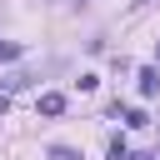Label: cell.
<instances>
[{
  "label": "cell",
  "instance_id": "9",
  "mask_svg": "<svg viewBox=\"0 0 160 160\" xmlns=\"http://www.w3.org/2000/svg\"><path fill=\"white\" fill-rule=\"evenodd\" d=\"M130 160H155V155H130Z\"/></svg>",
  "mask_w": 160,
  "mask_h": 160
},
{
  "label": "cell",
  "instance_id": "1",
  "mask_svg": "<svg viewBox=\"0 0 160 160\" xmlns=\"http://www.w3.org/2000/svg\"><path fill=\"white\" fill-rule=\"evenodd\" d=\"M140 95H145V100H150V95H160V70H155V65H145V70H140Z\"/></svg>",
  "mask_w": 160,
  "mask_h": 160
},
{
  "label": "cell",
  "instance_id": "7",
  "mask_svg": "<svg viewBox=\"0 0 160 160\" xmlns=\"http://www.w3.org/2000/svg\"><path fill=\"white\" fill-rule=\"evenodd\" d=\"M50 160H80V150H70V145H55V150H50Z\"/></svg>",
  "mask_w": 160,
  "mask_h": 160
},
{
  "label": "cell",
  "instance_id": "6",
  "mask_svg": "<svg viewBox=\"0 0 160 160\" xmlns=\"http://www.w3.org/2000/svg\"><path fill=\"white\" fill-rule=\"evenodd\" d=\"M110 160H130V145H125V140H120V135H115V140H110Z\"/></svg>",
  "mask_w": 160,
  "mask_h": 160
},
{
  "label": "cell",
  "instance_id": "4",
  "mask_svg": "<svg viewBox=\"0 0 160 160\" xmlns=\"http://www.w3.org/2000/svg\"><path fill=\"white\" fill-rule=\"evenodd\" d=\"M120 120H125V125H135V130H140V125H150V120H145V110H135V105H130V110H120Z\"/></svg>",
  "mask_w": 160,
  "mask_h": 160
},
{
  "label": "cell",
  "instance_id": "8",
  "mask_svg": "<svg viewBox=\"0 0 160 160\" xmlns=\"http://www.w3.org/2000/svg\"><path fill=\"white\" fill-rule=\"evenodd\" d=\"M5 110H10V95H0V120H5Z\"/></svg>",
  "mask_w": 160,
  "mask_h": 160
},
{
  "label": "cell",
  "instance_id": "2",
  "mask_svg": "<svg viewBox=\"0 0 160 160\" xmlns=\"http://www.w3.org/2000/svg\"><path fill=\"white\" fill-rule=\"evenodd\" d=\"M30 80H35V75H30V70H10V75H5V80H0V85H5V90H0V95H10V90H25V85H30Z\"/></svg>",
  "mask_w": 160,
  "mask_h": 160
},
{
  "label": "cell",
  "instance_id": "3",
  "mask_svg": "<svg viewBox=\"0 0 160 160\" xmlns=\"http://www.w3.org/2000/svg\"><path fill=\"white\" fill-rule=\"evenodd\" d=\"M40 115H65V95L45 90V95H40Z\"/></svg>",
  "mask_w": 160,
  "mask_h": 160
},
{
  "label": "cell",
  "instance_id": "5",
  "mask_svg": "<svg viewBox=\"0 0 160 160\" xmlns=\"http://www.w3.org/2000/svg\"><path fill=\"white\" fill-rule=\"evenodd\" d=\"M25 55V45H15V40H0V60H20Z\"/></svg>",
  "mask_w": 160,
  "mask_h": 160
}]
</instances>
